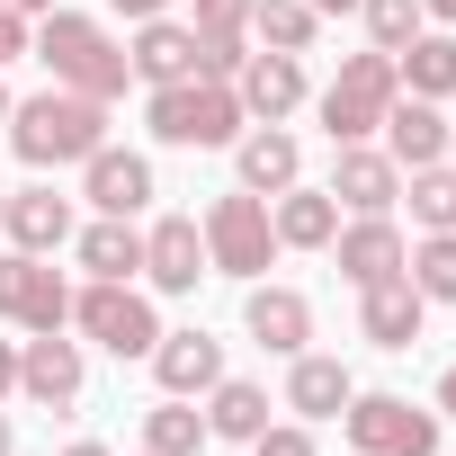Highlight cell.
Instances as JSON below:
<instances>
[{
    "label": "cell",
    "instance_id": "d4e9b609",
    "mask_svg": "<svg viewBox=\"0 0 456 456\" xmlns=\"http://www.w3.org/2000/svg\"><path fill=\"white\" fill-rule=\"evenodd\" d=\"M269 429V385H251V376H215L206 385V438H260Z\"/></svg>",
    "mask_w": 456,
    "mask_h": 456
},
{
    "label": "cell",
    "instance_id": "44dd1931",
    "mask_svg": "<svg viewBox=\"0 0 456 456\" xmlns=\"http://www.w3.org/2000/svg\"><path fill=\"white\" fill-rule=\"evenodd\" d=\"M215 376H224V340H215V331L188 322V331H161V340H152V385H161V394H188V403H197Z\"/></svg>",
    "mask_w": 456,
    "mask_h": 456
},
{
    "label": "cell",
    "instance_id": "7c38bea8",
    "mask_svg": "<svg viewBox=\"0 0 456 456\" xmlns=\"http://www.w3.org/2000/svg\"><path fill=\"white\" fill-rule=\"evenodd\" d=\"M0 233H10V251L54 260L81 224H72V197H54V179H37V188H10V206H0Z\"/></svg>",
    "mask_w": 456,
    "mask_h": 456
},
{
    "label": "cell",
    "instance_id": "f546056e",
    "mask_svg": "<svg viewBox=\"0 0 456 456\" xmlns=\"http://www.w3.org/2000/svg\"><path fill=\"white\" fill-rule=\"evenodd\" d=\"M403 278L429 296V305H456V233H420L403 251Z\"/></svg>",
    "mask_w": 456,
    "mask_h": 456
},
{
    "label": "cell",
    "instance_id": "52a82bcc",
    "mask_svg": "<svg viewBox=\"0 0 456 456\" xmlns=\"http://www.w3.org/2000/svg\"><path fill=\"white\" fill-rule=\"evenodd\" d=\"M438 429L447 420L411 394H349V411H340L349 456H438Z\"/></svg>",
    "mask_w": 456,
    "mask_h": 456
},
{
    "label": "cell",
    "instance_id": "603a6c76",
    "mask_svg": "<svg viewBox=\"0 0 456 456\" xmlns=\"http://www.w3.org/2000/svg\"><path fill=\"white\" fill-rule=\"evenodd\" d=\"M126 63H134V81H143V90H161V81H188V72H197V28H179V19H134V45H126Z\"/></svg>",
    "mask_w": 456,
    "mask_h": 456
},
{
    "label": "cell",
    "instance_id": "4fadbf2b",
    "mask_svg": "<svg viewBox=\"0 0 456 456\" xmlns=\"http://www.w3.org/2000/svg\"><path fill=\"white\" fill-rule=\"evenodd\" d=\"M331 197H340V215H394V197H403L394 152H376V143H331Z\"/></svg>",
    "mask_w": 456,
    "mask_h": 456
},
{
    "label": "cell",
    "instance_id": "7bdbcfd3",
    "mask_svg": "<svg viewBox=\"0 0 456 456\" xmlns=\"http://www.w3.org/2000/svg\"><path fill=\"white\" fill-rule=\"evenodd\" d=\"M10 108H19V99H10V81H0V126H10Z\"/></svg>",
    "mask_w": 456,
    "mask_h": 456
},
{
    "label": "cell",
    "instance_id": "e0dca14e",
    "mask_svg": "<svg viewBox=\"0 0 456 456\" xmlns=\"http://www.w3.org/2000/svg\"><path fill=\"white\" fill-rule=\"evenodd\" d=\"M81 197H90L99 215H143V206H152V161L126 152V143H99V152L81 161Z\"/></svg>",
    "mask_w": 456,
    "mask_h": 456
},
{
    "label": "cell",
    "instance_id": "d590c367",
    "mask_svg": "<svg viewBox=\"0 0 456 456\" xmlns=\"http://www.w3.org/2000/svg\"><path fill=\"white\" fill-rule=\"evenodd\" d=\"M117 19H170V0H108Z\"/></svg>",
    "mask_w": 456,
    "mask_h": 456
},
{
    "label": "cell",
    "instance_id": "f35d334b",
    "mask_svg": "<svg viewBox=\"0 0 456 456\" xmlns=\"http://www.w3.org/2000/svg\"><path fill=\"white\" fill-rule=\"evenodd\" d=\"M420 10H429V19H438V28H456V0H420Z\"/></svg>",
    "mask_w": 456,
    "mask_h": 456
},
{
    "label": "cell",
    "instance_id": "4316f807",
    "mask_svg": "<svg viewBox=\"0 0 456 456\" xmlns=\"http://www.w3.org/2000/svg\"><path fill=\"white\" fill-rule=\"evenodd\" d=\"M143 456H206V411H188V394H161L143 411Z\"/></svg>",
    "mask_w": 456,
    "mask_h": 456
},
{
    "label": "cell",
    "instance_id": "277c9868",
    "mask_svg": "<svg viewBox=\"0 0 456 456\" xmlns=\"http://www.w3.org/2000/svg\"><path fill=\"white\" fill-rule=\"evenodd\" d=\"M197 233H206V269L215 278H269L278 269V224H269V197H251V188H224L206 215H197Z\"/></svg>",
    "mask_w": 456,
    "mask_h": 456
},
{
    "label": "cell",
    "instance_id": "3957f363",
    "mask_svg": "<svg viewBox=\"0 0 456 456\" xmlns=\"http://www.w3.org/2000/svg\"><path fill=\"white\" fill-rule=\"evenodd\" d=\"M143 126H152V143H170V152H224L251 117H242V99H233V81H161L152 99H143Z\"/></svg>",
    "mask_w": 456,
    "mask_h": 456
},
{
    "label": "cell",
    "instance_id": "bcb514c9",
    "mask_svg": "<svg viewBox=\"0 0 456 456\" xmlns=\"http://www.w3.org/2000/svg\"><path fill=\"white\" fill-rule=\"evenodd\" d=\"M0 10H10V0H0Z\"/></svg>",
    "mask_w": 456,
    "mask_h": 456
},
{
    "label": "cell",
    "instance_id": "cb8c5ba5",
    "mask_svg": "<svg viewBox=\"0 0 456 456\" xmlns=\"http://www.w3.org/2000/svg\"><path fill=\"white\" fill-rule=\"evenodd\" d=\"M72 251H81L90 278H143V224L134 215H99V224L72 233Z\"/></svg>",
    "mask_w": 456,
    "mask_h": 456
},
{
    "label": "cell",
    "instance_id": "8fae6325",
    "mask_svg": "<svg viewBox=\"0 0 456 456\" xmlns=\"http://www.w3.org/2000/svg\"><path fill=\"white\" fill-rule=\"evenodd\" d=\"M197 278H215V269H206L197 215H161V224H143V287H152V296H197Z\"/></svg>",
    "mask_w": 456,
    "mask_h": 456
},
{
    "label": "cell",
    "instance_id": "484cf974",
    "mask_svg": "<svg viewBox=\"0 0 456 456\" xmlns=\"http://www.w3.org/2000/svg\"><path fill=\"white\" fill-rule=\"evenodd\" d=\"M394 72H403V90H411V99H456V37L420 28V37L394 54Z\"/></svg>",
    "mask_w": 456,
    "mask_h": 456
},
{
    "label": "cell",
    "instance_id": "2e32d148",
    "mask_svg": "<svg viewBox=\"0 0 456 456\" xmlns=\"http://www.w3.org/2000/svg\"><path fill=\"white\" fill-rule=\"evenodd\" d=\"M420 322H429V296H420L403 269L376 278V287H358V340H376V349H411Z\"/></svg>",
    "mask_w": 456,
    "mask_h": 456
},
{
    "label": "cell",
    "instance_id": "30bf717a",
    "mask_svg": "<svg viewBox=\"0 0 456 456\" xmlns=\"http://www.w3.org/2000/svg\"><path fill=\"white\" fill-rule=\"evenodd\" d=\"M233 99H242V117H251V126H287V117L314 99L305 54H269V45H251V63L233 72Z\"/></svg>",
    "mask_w": 456,
    "mask_h": 456
},
{
    "label": "cell",
    "instance_id": "5b68a950",
    "mask_svg": "<svg viewBox=\"0 0 456 456\" xmlns=\"http://www.w3.org/2000/svg\"><path fill=\"white\" fill-rule=\"evenodd\" d=\"M403 99V72H394V54H340V72H331V90L314 99V117H322V134L331 143H376V126H385V108Z\"/></svg>",
    "mask_w": 456,
    "mask_h": 456
},
{
    "label": "cell",
    "instance_id": "7a4b0ae2",
    "mask_svg": "<svg viewBox=\"0 0 456 456\" xmlns=\"http://www.w3.org/2000/svg\"><path fill=\"white\" fill-rule=\"evenodd\" d=\"M28 54H37V63H45L63 90H81V99H126V81H134L126 45H117L99 19H81V10H45Z\"/></svg>",
    "mask_w": 456,
    "mask_h": 456
},
{
    "label": "cell",
    "instance_id": "83f0119b",
    "mask_svg": "<svg viewBox=\"0 0 456 456\" xmlns=\"http://www.w3.org/2000/svg\"><path fill=\"white\" fill-rule=\"evenodd\" d=\"M314 37H322V19L305 10V0H251V45H269V54H314Z\"/></svg>",
    "mask_w": 456,
    "mask_h": 456
},
{
    "label": "cell",
    "instance_id": "74e56055",
    "mask_svg": "<svg viewBox=\"0 0 456 456\" xmlns=\"http://www.w3.org/2000/svg\"><path fill=\"white\" fill-rule=\"evenodd\" d=\"M314 19H358V0H305Z\"/></svg>",
    "mask_w": 456,
    "mask_h": 456
},
{
    "label": "cell",
    "instance_id": "8992f818",
    "mask_svg": "<svg viewBox=\"0 0 456 456\" xmlns=\"http://www.w3.org/2000/svg\"><path fill=\"white\" fill-rule=\"evenodd\" d=\"M72 331H81L90 349H108V358H152L161 314H152V296H143L134 278H90V287L72 296Z\"/></svg>",
    "mask_w": 456,
    "mask_h": 456
},
{
    "label": "cell",
    "instance_id": "d6a6232c",
    "mask_svg": "<svg viewBox=\"0 0 456 456\" xmlns=\"http://www.w3.org/2000/svg\"><path fill=\"white\" fill-rule=\"evenodd\" d=\"M197 37H251V0H197Z\"/></svg>",
    "mask_w": 456,
    "mask_h": 456
},
{
    "label": "cell",
    "instance_id": "7402d4cb",
    "mask_svg": "<svg viewBox=\"0 0 456 456\" xmlns=\"http://www.w3.org/2000/svg\"><path fill=\"white\" fill-rule=\"evenodd\" d=\"M269 224H278V251H331V233H340V197L296 179V188L269 197Z\"/></svg>",
    "mask_w": 456,
    "mask_h": 456
},
{
    "label": "cell",
    "instance_id": "ee69618b",
    "mask_svg": "<svg viewBox=\"0 0 456 456\" xmlns=\"http://www.w3.org/2000/svg\"><path fill=\"white\" fill-rule=\"evenodd\" d=\"M447 161H456V126H447Z\"/></svg>",
    "mask_w": 456,
    "mask_h": 456
},
{
    "label": "cell",
    "instance_id": "f1b7e54d",
    "mask_svg": "<svg viewBox=\"0 0 456 456\" xmlns=\"http://www.w3.org/2000/svg\"><path fill=\"white\" fill-rule=\"evenodd\" d=\"M403 197H411V224H420V233H456V161L403 170Z\"/></svg>",
    "mask_w": 456,
    "mask_h": 456
},
{
    "label": "cell",
    "instance_id": "ba28073f",
    "mask_svg": "<svg viewBox=\"0 0 456 456\" xmlns=\"http://www.w3.org/2000/svg\"><path fill=\"white\" fill-rule=\"evenodd\" d=\"M0 322H10V331H63L72 322L63 269L37 260V251H0Z\"/></svg>",
    "mask_w": 456,
    "mask_h": 456
},
{
    "label": "cell",
    "instance_id": "d6986e66",
    "mask_svg": "<svg viewBox=\"0 0 456 456\" xmlns=\"http://www.w3.org/2000/svg\"><path fill=\"white\" fill-rule=\"evenodd\" d=\"M376 134H385L394 170H429V161H447V108H438V99H411V90H403V99L385 108Z\"/></svg>",
    "mask_w": 456,
    "mask_h": 456
},
{
    "label": "cell",
    "instance_id": "836d02e7",
    "mask_svg": "<svg viewBox=\"0 0 456 456\" xmlns=\"http://www.w3.org/2000/svg\"><path fill=\"white\" fill-rule=\"evenodd\" d=\"M251 456H322V447H314V420H269L251 438Z\"/></svg>",
    "mask_w": 456,
    "mask_h": 456
},
{
    "label": "cell",
    "instance_id": "ac0fdd59",
    "mask_svg": "<svg viewBox=\"0 0 456 456\" xmlns=\"http://www.w3.org/2000/svg\"><path fill=\"white\" fill-rule=\"evenodd\" d=\"M349 394H358L349 358H331V349H296V358H287V411H296V420H340Z\"/></svg>",
    "mask_w": 456,
    "mask_h": 456
},
{
    "label": "cell",
    "instance_id": "ab89813d",
    "mask_svg": "<svg viewBox=\"0 0 456 456\" xmlns=\"http://www.w3.org/2000/svg\"><path fill=\"white\" fill-rule=\"evenodd\" d=\"M10 10H19V19H45V10H54V0H10Z\"/></svg>",
    "mask_w": 456,
    "mask_h": 456
},
{
    "label": "cell",
    "instance_id": "4dcf8cb0",
    "mask_svg": "<svg viewBox=\"0 0 456 456\" xmlns=\"http://www.w3.org/2000/svg\"><path fill=\"white\" fill-rule=\"evenodd\" d=\"M358 19H367V45H376V54H403V45L429 28L420 0H358Z\"/></svg>",
    "mask_w": 456,
    "mask_h": 456
},
{
    "label": "cell",
    "instance_id": "9a60e30c",
    "mask_svg": "<svg viewBox=\"0 0 456 456\" xmlns=\"http://www.w3.org/2000/svg\"><path fill=\"white\" fill-rule=\"evenodd\" d=\"M242 331H251L269 358H296V349H314V305H305L296 287L251 278V296H242Z\"/></svg>",
    "mask_w": 456,
    "mask_h": 456
},
{
    "label": "cell",
    "instance_id": "60d3db41",
    "mask_svg": "<svg viewBox=\"0 0 456 456\" xmlns=\"http://www.w3.org/2000/svg\"><path fill=\"white\" fill-rule=\"evenodd\" d=\"M0 456H19V429H10V411H0Z\"/></svg>",
    "mask_w": 456,
    "mask_h": 456
},
{
    "label": "cell",
    "instance_id": "e575fe53",
    "mask_svg": "<svg viewBox=\"0 0 456 456\" xmlns=\"http://www.w3.org/2000/svg\"><path fill=\"white\" fill-rule=\"evenodd\" d=\"M19 394V340H0V403Z\"/></svg>",
    "mask_w": 456,
    "mask_h": 456
},
{
    "label": "cell",
    "instance_id": "8d00e7d4",
    "mask_svg": "<svg viewBox=\"0 0 456 456\" xmlns=\"http://www.w3.org/2000/svg\"><path fill=\"white\" fill-rule=\"evenodd\" d=\"M438 420H456V367H438V403H429Z\"/></svg>",
    "mask_w": 456,
    "mask_h": 456
},
{
    "label": "cell",
    "instance_id": "5bb4252c",
    "mask_svg": "<svg viewBox=\"0 0 456 456\" xmlns=\"http://www.w3.org/2000/svg\"><path fill=\"white\" fill-rule=\"evenodd\" d=\"M403 251H411V242H403V224H394V215H349L340 233H331V269H340L349 287L394 278V269H403Z\"/></svg>",
    "mask_w": 456,
    "mask_h": 456
},
{
    "label": "cell",
    "instance_id": "ffe728a7",
    "mask_svg": "<svg viewBox=\"0 0 456 456\" xmlns=\"http://www.w3.org/2000/svg\"><path fill=\"white\" fill-rule=\"evenodd\" d=\"M233 170H242L251 197H278V188L305 179V143H296L287 126H242V134H233Z\"/></svg>",
    "mask_w": 456,
    "mask_h": 456
},
{
    "label": "cell",
    "instance_id": "b9f144b4",
    "mask_svg": "<svg viewBox=\"0 0 456 456\" xmlns=\"http://www.w3.org/2000/svg\"><path fill=\"white\" fill-rule=\"evenodd\" d=\"M63 456H108V447H99V438H72V447H63Z\"/></svg>",
    "mask_w": 456,
    "mask_h": 456
},
{
    "label": "cell",
    "instance_id": "6da1fadb",
    "mask_svg": "<svg viewBox=\"0 0 456 456\" xmlns=\"http://www.w3.org/2000/svg\"><path fill=\"white\" fill-rule=\"evenodd\" d=\"M99 143H108V99H81V90L45 81L37 99L10 108V152L28 170H81Z\"/></svg>",
    "mask_w": 456,
    "mask_h": 456
},
{
    "label": "cell",
    "instance_id": "9c48e42d",
    "mask_svg": "<svg viewBox=\"0 0 456 456\" xmlns=\"http://www.w3.org/2000/svg\"><path fill=\"white\" fill-rule=\"evenodd\" d=\"M81 385H90L81 340H63V331H28V340H19V403H37V411H72Z\"/></svg>",
    "mask_w": 456,
    "mask_h": 456
},
{
    "label": "cell",
    "instance_id": "1f68e13d",
    "mask_svg": "<svg viewBox=\"0 0 456 456\" xmlns=\"http://www.w3.org/2000/svg\"><path fill=\"white\" fill-rule=\"evenodd\" d=\"M251 63V37H197V81H233Z\"/></svg>",
    "mask_w": 456,
    "mask_h": 456
},
{
    "label": "cell",
    "instance_id": "f6af8a7d",
    "mask_svg": "<svg viewBox=\"0 0 456 456\" xmlns=\"http://www.w3.org/2000/svg\"><path fill=\"white\" fill-rule=\"evenodd\" d=\"M0 206H10V188H0Z\"/></svg>",
    "mask_w": 456,
    "mask_h": 456
}]
</instances>
